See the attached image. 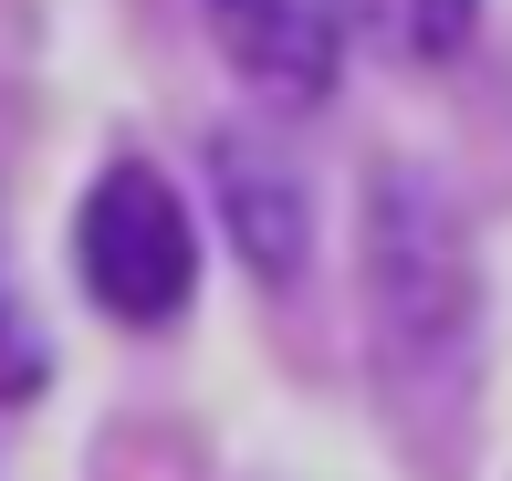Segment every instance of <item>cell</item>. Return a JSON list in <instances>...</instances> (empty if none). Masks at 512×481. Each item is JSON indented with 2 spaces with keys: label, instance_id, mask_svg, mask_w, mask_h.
<instances>
[{
  "label": "cell",
  "instance_id": "cell-2",
  "mask_svg": "<svg viewBox=\"0 0 512 481\" xmlns=\"http://www.w3.org/2000/svg\"><path fill=\"white\" fill-rule=\"evenodd\" d=\"M74 272L115 325H178V304L199 293V220L178 199V178L147 168V157H115L84 189Z\"/></svg>",
  "mask_w": 512,
  "mask_h": 481
},
{
  "label": "cell",
  "instance_id": "cell-4",
  "mask_svg": "<svg viewBox=\"0 0 512 481\" xmlns=\"http://www.w3.org/2000/svg\"><path fill=\"white\" fill-rule=\"evenodd\" d=\"M220 210L230 241L262 283H304V251H314V210H304V178L283 157H262L251 136H220Z\"/></svg>",
  "mask_w": 512,
  "mask_h": 481
},
{
  "label": "cell",
  "instance_id": "cell-6",
  "mask_svg": "<svg viewBox=\"0 0 512 481\" xmlns=\"http://www.w3.org/2000/svg\"><path fill=\"white\" fill-rule=\"evenodd\" d=\"M32 387H42V335H32V314L11 304V272H0V408L32 398Z\"/></svg>",
  "mask_w": 512,
  "mask_h": 481
},
{
  "label": "cell",
  "instance_id": "cell-1",
  "mask_svg": "<svg viewBox=\"0 0 512 481\" xmlns=\"http://www.w3.org/2000/svg\"><path fill=\"white\" fill-rule=\"evenodd\" d=\"M366 335L398 398L450 408L481 366V262L450 189L418 168H387L366 199Z\"/></svg>",
  "mask_w": 512,
  "mask_h": 481
},
{
  "label": "cell",
  "instance_id": "cell-3",
  "mask_svg": "<svg viewBox=\"0 0 512 481\" xmlns=\"http://www.w3.org/2000/svg\"><path fill=\"white\" fill-rule=\"evenodd\" d=\"M209 32L241 63L251 95L272 105H324L345 63V11L335 0H209Z\"/></svg>",
  "mask_w": 512,
  "mask_h": 481
},
{
  "label": "cell",
  "instance_id": "cell-5",
  "mask_svg": "<svg viewBox=\"0 0 512 481\" xmlns=\"http://www.w3.org/2000/svg\"><path fill=\"white\" fill-rule=\"evenodd\" d=\"M366 42H387L398 63H450L481 32V0H356Z\"/></svg>",
  "mask_w": 512,
  "mask_h": 481
}]
</instances>
